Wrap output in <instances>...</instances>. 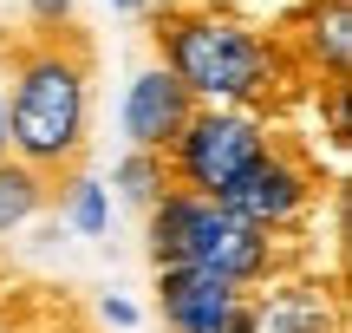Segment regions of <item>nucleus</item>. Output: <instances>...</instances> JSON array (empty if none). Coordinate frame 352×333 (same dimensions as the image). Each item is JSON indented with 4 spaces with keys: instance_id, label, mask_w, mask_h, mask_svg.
<instances>
[{
    "instance_id": "39448f33",
    "label": "nucleus",
    "mask_w": 352,
    "mask_h": 333,
    "mask_svg": "<svg viewBox=\"0 0 352 333\" xmlns=\"http://www.w3.org/2000/svg\"><path fill=\"white\" fill-rule=\"evenodd\" d=\"M157 314L170 333H261V308L209 268H157Z\"/></svg>"
},
{
    "instance_id": "0eeeda50",
    "label": "nucleus",
    "mask_w": 352,
    "mask_h": 333,
    "mask_svg": "<svg viewBox=\"0 0 352 333\" xmlns=\"http://www.w3.org/2000/svg\"><path fill=\"white\" fill-rule=\"evenodd\" d=\"M189 111H196V98L176 85L164 65H157V72H144L138 85H131V98H124V131H131V151H157V157H164L170 144L183 138Z\"/></svg>"
},
{
    "instance_id": "f03ea898",
    "label": "nucleus",
    "mask_w": 352,
    "mask_h": 333,
    "mask_svg": "<svg viewBox=\"0 0 352 333\" xmlns=\"http://www.w3.org/2000/svg\"><path fill=\"white\" fill-rule=\"evenodd\" d=\"M151 46L196 105H267L280 85V46L222 0H157Z\"/></svg>"
},
{
    "instance_id": "ddd939ff",
    "label": "nucleus",
    "mask_w": 352,
    "mask_h": 333,
    "mask_svg": "<svg viewBox=\"0 0 352 333\" xmlns=\"http://www.w3.org/2000/svg\"><path fill=\"white\" fill-rule=\"evenodd\" d=\"M26 20H72V0H26Z\"/></svg>"
},
{
    "instance_id": "f8f14e48",
    "label": "nucleus",
    "mask_w": 352,
    "mask_h": 333,
    "mask_svg": "<svg viewBox=\"0 0 352 333\" xmlns=\"http://www.w3.org/2000/svg\"><path fill=\"white\" fill-rule=\"evenodd\" d=\"M72 222H78V229H91V235L104 229V196L91 190V183H72Z\"/></svg>"
},
{
    "instance_id": "6e6552de",
    "label": "nucleus",
    "mask_w": 352,
    "mask_h": 333,
    "mask_svg": "<svg viewBox=\"0 0 352 333\" xmlns=\"http://www.w3.org/2000/svg\"><path fill=\"white\" fill-rule=\"evenodd\" d=\"M346 26H352L346 0H307V7L294 13V39H287V46L300 52L307 78H314L320 92L346 85Z\"/></svg>"
},
{
    "instance_id": "4468645a",
    "label": "nucleus",
    "mask_w": 352,
    "mask_h": 333,
    "mask_svg": "<svg viewBox=\"0 0 352 333\" xmlns=\"http://www.w3.org/2000/svg\"><path fill=\"white\" fill-rule=\"evenodd\" d=\"M0 157H7V105H0Z\"/></svg>"
},
{
    "instance_id": "2eb2a0df",
    "label": "nucleus",
    "mask_w": 352,
    "mask_h": 333,
    "mask_svg": "<svg viewBox=\"0 0 352 333\" xmlns=\"http://www.w3.org/2000/svg\"><path fill=\"white\" fill-rule=\"evenodd\" d=\"M118 7H138V0H118Z\"/></svg>"
},
{
    "instance_id": "20e7f679",
    "label": "nucleus",
    "mask_w": 352,
    "mask_h": 333,
    "mask_svg": "<svg viewBox=\"0 0 352 333\" xmlns=\"http://www.w3.org/2000/svg\"><path fill=\"white\" fill-rule=\"evenodd\" d=\"M314 203H320V170H314V157H307L287 131H267V144L248 164V177L222 196V209H235L241 222H254V229H267V235H280L287 222H300Z\"/></svg>"
},
{
    "instance_id": "f257e3e1",
    "label": "nucleus",
    "mask_w": 352,
    "mask_h": 333,
    "mask_svg": "<svg viewBox=\"0 0 352 333\" xmlns=\"http://www.w3.org/2000/svg\"><path fill=\"white\" fill-rule=\"evenodd\" d=\"M0 72H7V157L46 183L52 203L85 183L91 157V72L98 39L78 20H0Z\"/></svg>"
},
{
    "instance_id": "1a4fd4ad",
    "label": "nucleus",
    "mask_w": 352,
    "mask_h": 333,
    "mask_svg": "<svg viewBox=\"0 0 352 333\" xmlns=\"http://www.w3.org/2000/svg\"><path fill=\"white\" fill-rule=\"evenodd\" d=\"M261 327L267 333H340V314L320 288H280L261 301Z\"/></svg>"
},
{
    "instance_id": "7ed1b4c3",
    "label": "nucleus",
    "mask_w": 352,
    "mask_h": 333,
    "mask_svg": "<svg viewBox=\"0 0 352 333\" xmlns=\"http://www.w3.org/2000/svg\"><path fill=\"white\" fill-rule=\"evenodd\" d=\"M261 144H267V125H254L248 111L196 105L189 125H183V138L164 151V164H170V183H176V190L222 203V196L248 177V164L261 157Z\"/></svg>"
},
{
    "instance_id": "9b49d317",
    "label": "nucleus",
    "mask_w": 352,
    "mask_h": 333,
    "mask_svg": "<svg viewBox=\"0 0 352 333\" xmlns=\"http://www.w3.org/2000/svg\"><path fill=\"white\" fill-rule=\"evenodd\" d=\"M118 190H124L131 203H144V209H151L164 190H176V183H170V164H164L157 151H131L124 164H118Z\"/></svg>"
},
{
    "instance_id": "9d476101",
    "label": "nucleus",
    "mask_w": 352,
    "mask_h": 333,
    "mask_svg": "<svg viewBox=\"0 0 352 333\" xmlns=\"http://www.w3.org/2000/svg\"><path fill=\"white\" fill-rule=\"evenodd\" d=\"M46 203H52V196H46V183H39L26 164L0 157V235H7V229H20V222H33Z\"/></svg>"
},
{
    "instance_id": "423d86ee",
    "label": "nucleus",
    "mask_w": 352,
    "mask_h": 333,
    "mask_svg": "<svg viewBox=\"0 0 352 333\" xmlns=\"http://www.w3.org/2000/svg\"><path fill=\"white\" fill-rule=\"evenodd\" d=\"M183 268H209V275H222L228 288H267V281H280L287 255H280V242L267 229H254V222H241L235 209L209 203Z\"/></svg>"
}]
</instances>
